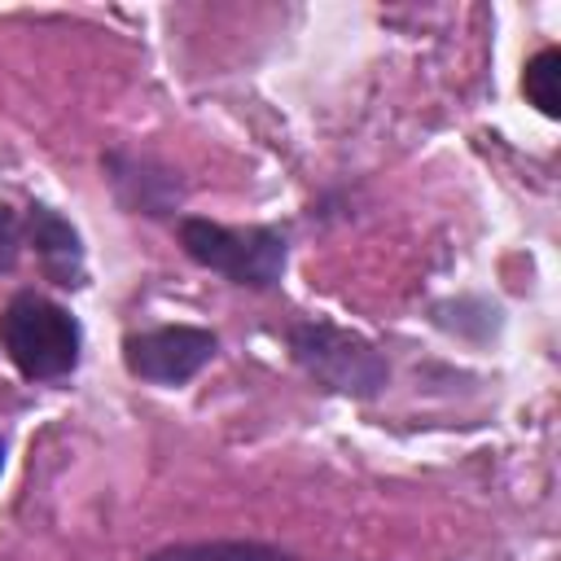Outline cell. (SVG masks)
Here are the masks:
<instances>
[{
    "mask_svg": "<svg viewBox=\"0 0 561 561\" xmlns=\"http://www.w3.org/2000/svg\"><path fill=\"white\" fill-rule=\"evenodd\" d=\"M0 346L22 377L57 381L79 368L83 329L61 302H53L44 294H18L0 311Z\"/></svg>",
    "mask_w": 561,
    "mask_h": 561,
    "instance_id": "6da1fadb",
    "label": "cell"
},
{
    "mask_svg": "<svg viewBox=\"0 0 561 561\" xmlns=\"http://www.w3.org/2000/svg\"><path fill=\"white\" fill-rule=\"evenodd\" d=\"M180 232V245L184 254L197 263V267H210L219 276H228L232 285H245V289H272L285 272V232L280 228H267V224H250V228H228V224H215V219H202V215H188L175 224Z\"/></svg>",
    "mask_w": 561,
    "mask_h": 561,
    "instance_id": "7a4b0ae2",
    "label": "cell"
},
{
    "mask_svg": "<svg viewBox=\"0 0 561 561\" xmlns=\"http://www.w3.org/2000/svg\"><path fill=\"white\" fill-rule=\"evenodd\" d=\"M289 351H294V359L302 364L307 377H316L324 390H337V394L373 399L390 381L386 355L368 337H359L351 329H337L329 320L294 324L289 329Z\"/></svg>",
    "mask_w": 561,
    "mask_h": 561,
    "instance_id": "3957f363",
    "label": "cell"
},
{
    "mask_svg": "<svg viewBox=\"0 0 561 561\" xmlns=\"http://www.w3.org/2000/svg\"><path fill=\"white\" fill-rule=\"evenodd\" d=\"M215 351H219V337L210 329H193V324H162V329L123 337L127 373L140 381H153V386H180V381L197 377L215 359Z\"/></svg>",
    "mask_w": 561,
    "mask_h": 561,
    "instance_id": "277c9868",
    "label": "cell"
},
{
    "mask_svg": "<svg viewBox=\"0 0 561 561\" xmlns=\"http://www.w3.org/2000/svg\"><path fill=\"white\" fill-rule=\"evenodd\" d=\"M22 232L31 237L48 280H57L66 289L83 285V245H79V232L70 228V219H61L53 206H31Z\"/></svg>",
    "mask_w": 561,
    "mask_h": 561,
    "instance_id": "5b68a950",
    "label": "cell"
},
{
    "mask_svg": "<svg viewBox=\"0 0 561 561\" xmlns=\"http://www.w3.org/2000/svg\"><path fill=\"white\" fill-rule=\"evenodd\" d=\"M149 561H294V557L259 539H202V543H171Z\"/></svg>",
    "mask_w": 561,
    "mask_h": 561,
    "instance_id": "8992f818",
    "label": "cell"
},
{
    "mask_svg": "<svg viewBox=\"0 0 561 561\" xmlns=\"http://www.w3.org/2000/svg\"><path fill=\"white\" fill-rule=\"evenodd\" d=\"M522 92L526 101L543 114V118H557L561 114V53L557 48H539L526 70H522Z\"/></svg>",
    "mask_w": 561,
    "mask_h": 561,
    "instance_id": "52a82bcc",
    "label": "cell"
},
{
    "mask_svg": "<svg viewBox=\"0 0 561 561\" xmlns=\"http://www.w3.org/2000/svg\"><path fill=\"white\" fill-rule=\"evenodd\" d=\"M18 250H22V219L13 215V206L0 202V272L18 263Z\"/></svg>",
    "mask_w": 561,
    "mask_h": 561,
    "instance_id": "ba28073f",
    "label": "cell"
},
{
    "mask_svg": "<svg viewBox=\"0 0 561 561\" xmlns=\"http://www.w3.org/2000/svg\"><path fill=\"white\" fill-rule=\"evenodd\" d=\"M0 469H4V438H0Z\"/></svg>",
    "mask_w": 561,
    "mask_h": 561,
    "instance_id": "9c48e42d",
    "label": "cell"
}]
</instances>
